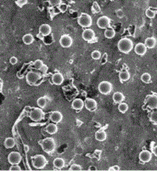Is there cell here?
Instances as JSON below:
<instances>
[{"label": "cell", "instance_id": "cell-10", "mask_svg": "<svg viewBox=\"0 0 157 177\" xmlns=\"http://www.w3.org/2000/svg\"><path fill=\"white\" fill-rule=\"evenodd\" d=\"M145 104L148 108L156 109L157 108V95H148L145 99Z\"/></svg>", "mask_w": 157, "mask_h": 177}, {"label": "cell", "instance_id": "cell-36", "mask_svg": "<svg viewBox=\"0 0 157 177\" xmlns=\"http://www.w3.org/2000/svg\"><path fill=\"white\" fill-rule=\"evenodd\" d=\"M44 65L43 62H42L41 60H36L35 62H34V67H36V69L38 70H40V69L42 68V67Z\"/></svg>", "mask_w": 157, "mask_h": 177}, {"label": "cell", "instance_id": "cell-35", "mask_svg": "<svg viewBox=\"0 0 157 177\" xmlns=\"http://www.w3.org/2000/svg\"><path fill=\"white\" fill-rule=\"evenodd\" d=\"M156 14V13L155 11L152 10L151 9H146L145 15H146V17H148V18H150V19H153V18H155Z\"/></svg>", "mask_w": 157, "mask_h": 177}, {"label": "cell", "instance_id": "cell-13", "mask_svg": "<svg viewBox=\"0 0 157 177\" xmlns=\"http://www.w3.org/2000/svg\"><path fill=\"white\" fill-rule=\"evenodd\" d=\"M85 107L90 111H95L97 107V101L92 98H87L85 101Z\"/></svg>", "mask_w": 157, "mask_h": 177}, {"label": "cell", "instance_id": "cell-20", "mask_svg": "<svg viewBox=\"0 0 157 177\" xmlns=\"http://www.w3.org/2000/svg\"><path fill=\"white\" fill-rule=\"evenodd\" d=\"M53 166L55 167L56 168L58 169H61L64 167L65 165V162L63 158H61V157H57L55 159L53 160Z\"/></svg>", "mask_w": 157, "mask_h": 177}, {"label": "cell", "instance_id": "cell-23", "mask_svg": "<svg viewBox=\"0 0 157 177\" xmlns=\"http://www.w3.org/2000/svg\"><path fill=\"white\" fill-rule=\"evenodd\" d=\"M95 139L97 141L103 142L107 139V134L104 130H99L96 132L95 133Z\"/></svg>", "mask_w": 157, "mask_h": 177}, {"label": "cell", "instance_id": "cell-1", "mask_svg": "<svg viewBox=\"0 0 157 177\" xmlns=\"http://www.w3.org/2000/svg\"><path fill=\"white\" fill-rule=\"evenodd\" d=\"M134 48V43L131 39L128 38H123L118 42V49L123 53L127 54L131 53Z\"/></svg>", "mask_w": 157, "mask_h": 177}, {"label": "cell", "instance_id": "cell-49", "mask_svg": "<svg viewBox=\"0 0 157 177\" xmlns=\"http://www.w3.org/2000/svg\"><path fill=\"white\" fill-rule=\"evenodd\" d=\"M111 1H114V0H111Z\"/></svg>", "mask_w": 157, "mask_h": 177}, {"label": "cell", "instance_id": "cell-27", "mask_svg": "<svg viewBox=\"0 0 157 177\" xmlns=\"http://www.w3.org/2000/svg\"><path fill=\"white\" fill-rule=\"evenodd\" d=\"M104 37L107 38H109V39H111V38H112L115 37V30L112 28H108L105 29V31L104 32Z\"/></svg>", "mask_w": 157, "mask_h": 177}, {"label": "cell", "instance_id": "cell-15", "mask_svg": "<svg viewBox=\"0 0 157 177\" xmlns=\"http://www.w3.org/2000/svg\"><path fill=\"white\" fill-rule=\"evenodd\" d=\"M147 47H146L145 44V43H142V42H140V43H137L134 47V52L136 54L139 56H144L145 54L147 52Z\"/></svg>", "mask_w": 157, "mask_h": 177}, {"label": "cell", "instance_id": "cell-11", "mask_svg": "<svg viewBox=\"0 0 157 177\" xmlns=\"http://www.w3.org/2000/svg\"><path fill=\"white\" fill-rule=\"evenodd\" d=\"M73 43V39L69 35H63L60 38V44L63 48H69Z\"/></svg>", "mask_w": 157, "mask_h": 177}, {"label": "cell", "instance_id": "cell-44", "mask_svg": "<svg viewBox=\"0 0 157 177\" xmlns=\"http://www.w3.org/2000/svg\"><path fill=\"white\" fill-rule=\"evenodd\" d=\"M47 70H48V67H47V66H46L45 64L42 67V68L40 69V71H42V72H43V73H46L47 71Z\"/></svg>", "mask_w": 157, "mask_h": 177}, {"label": "cell", "instance_id": "cell-26", "mask_svg": "<svg viewBox=\"0 0 157 177\" xmlns=\"http://www.w3.org/2000/svg\"><path fill=\"white\" fill-rule=\"evenodd\" d=\"M119 78L121 82H123L128 81L131 78V75L127 71H121L119 74Z\"/></svg>", "mask_w": 157, "mask_h": 177}, {"label": "cell", "instance_id": "cell-6", "mask_svg": "<svg viewBox=\"0 0 157 177\" xmlns=\"http://www.w3.org/2000/svg\"><path fill=\"white\" fill-rule=\"evenodd\" d=\"M113 89L112 83L108 81H104V82H100L98 85V90L103 95H109L112 93Z\"/></svg>", "mask_w": 157, "mask_h": 177}, {"label": "cell", "instance_id": "cell-43", "mask_svg": "<svg viewBox=\"0 0 157 177\" xmlns=\"http://www.w3.org/2000/svg\"><path fill=\"white\" fill-rule=\"evenodd\" d=\"M9 63L12 64V65H15V64H18V58L16 57H12L9 59Z\"/></svg>", "mask_w": 157, "mask_h": 177}, {"label": "cell", "instance_id": "cell-8", "mask_svg": "<svg viewBox=\"0 0 157 177\" xmlns=\"http://www.w3.org/2000/svg\"><path fill=\"white\" fill-rule=\"evenodd\" d=\"M21 160H22V157L19 152L13 151V152L9 153V155H8V162L9 164L18 165L19 163H20Z\"/></svg>", "mask_w": 157, "mask_h": 177}, {"label": "cell", "instance_id": "cell-41", "mask_svg": "<svg viewBox=\"0 0 157 177\" xmlns=\"http://www.w3.org/2000/svg\"><path fill=\"white\" fill-rule=\"evenodd\" d=\"M9 170L10 171H20L21 168L18 165H12V166L9 168Z\"/></svg>", "mask_w": 157, "mask_h": 177}, {"label": "cell", "instance_id": "cell-19", "mask_svg": "<svg viewBox=\"0 0 157 177\" xmlns=\"http://www.w3.org/2000/svg\"><path fill=\"white\" fill-rule=\"evenodd\" d=\"M51 31H52L51 27L47 24H43L39 27V33L44 37L48 36L51 33Z\"/></svg>", "mask_w": 157, "mask_h": 177}, {"label": "cell", "instance_id": "cell-51", "mask_svg": "<svg viewBox=\"0 0 157 177\" xmlns=\"http://www.w3.org/2000/svg\"><path fill=\"white\" fill-rule=\"evenodd\" d=\"M69 1H71V0H69Z\"/></svg>", "mask_w": 157, "mask_h": 177}, {"label": "cell", "instance_id": "cell-31", "mask_svg": "<svg viewBox=\"0 0 157 177\" xmlns=\"http://www.w3.org/2000/svg\"><path fill=\"white\" fill-rule=\"evenodd\" d=\"M151 78H152V77H151L150 74L148 73H144L141 77V79L144 83H149L151 81Z\"/></svg>", "mask_w": 157, "mask_h": 177}, {"label": "cell", "instance_id": "cell-29", "mask_svg": "<svg viewBox=\"0 0 157 177\" xmlns=\"http://www.w3.org/2000/svg\"><path fill=\"white\" fill-rule=\"evenodd\" d=\"M47 100L46 97H40L37 100V105L41 108H44L47 106Z\"/></svg>", "mask_w": 157, "mask_h": 177}, {"label": "cell", "instance_id": "cell-7", "mask_svg": "<svg viewBox=\"0 0 157 177\" xmlns=\"http://www.w3.org/2000/svg\"><path fill=\"white\" fill-rule=\"evenodd\" d=\"M40 78H41V75L39 73L36 72V71H29V72H28L26 75L27 83L31 85V86L36 84Z\"/></svg>", "mask_w": 157, "mask_h": 177}, {"label": "cell", "instance_id": "cell-42", "mask_svg": "<svg viewBox=\"0 0 157 177\" xmlns=\"http://www.w3.org/2000/svg\"><path fill=\"white\" fill-rule=\"evenodd\" d=\"M115 13H116L117 17L119 18H123L124 17V13L122 9H118V10H116V11H115Z\"/></svg>", "mask_w": 157, "mask_h": 177}, {"label": "cell", "instance_id": "cell-4", "mask_svg": "<svg viewBox=\"0 0 157 177\" xmlns=\"http://www.w3.org/2000/svg\"><path fill=\"white\" fill-rule=\"evenodd\" d=\"M79 25L82 27V28H90L91 25H93V20L91 17V15H89L87 13H83L77 20Z\"/></svg>", "mask_w": 157, "mask_h": 177}, {"label": "cell", "instance_id": "cell-46", "mask_svg": "<svg viewBox=\"0 0 157 177\" xmlns=\"http://www.w3.org/2000/svg\"><path fill=\"white\" fill-rule=\"evenodd\" d=\"M153 153L154 154L156 157H157V145L156 147H154V148L153 149Z\"/></svg>", "mask_w": 157, "mask_h": 177}, {"label": "cell", "instance_id": "cell-28", "mask_svg": "<svg viewBox=\"0 0 157 177\" xmlns=\"http://www.w3.org/2000/svg\"><path fill=\"white\" fill-rule=\"evenodd\" d=\"M22 41L25 45H31L34 42V37L31 34H26L23 36Z\"/></svg>", "mask_w": 157, "mask_h": 177}, {"label": "cell", "instance_id": "cell-18", "mask_svg": "<svg viewBox=\"0 0 157 177\" xmlns=\"http://www.w3.org/2000/svg\"><path fill=\"white\" fill-rule=\"evenodd\" d=\"M52 82L56 86H60L64 82V76L61 73H59V72L53 74V75L52 76Z\"/></svg>", "mask_w": 157, "mask_h": 177}, {"label": "cell", "instance_id": "cell-47", "mask_svg": "<svg viewBox=\"0 0 157 177\" xmlns=\"http://www.w3.org/2000/svg\"><path fill=\"white\" fill-rule=\"evenodd\" d=\"M2 87H3V82L0 80V93H2Z\"/></svg>", "mask_w": 157, "mask_h": 177}, {"label": "cell", "instance_id": "cell-9", "mask_svg": "<svg viewBox=\"0 0 157 177\" xmlns=\"http://www.w3.org/2000/svg\"><path fill=\"white\" fill-rule=\"evenodd\" d=\"M111 20L107 16H102L97 19V27L101 29H106L110 26Z\"/></svg>", "mask_w": 157, "mask_h": 177}, {"label": "cell", "instance_id": "cell-3", "mask_svg": "<svg viewBox=\"0 0 157 177\" xmlns=\"http://www.w3.org/2000/svg\"><path fill=\"white\" fill-rule=\"evenodd\" d=\"M40 145L42 147V150L46 153H51L54 151L56 148L55 140L53 138L48 137L44 139L40 142Z\"/></svg>", "mask_w": 157, "mask_h": 177}, {"label": "cell", "instance_id": "cell-5", "mask_svg": "<svg viewBox=\"0 0 157 177\" xmlns=\"http://www.w3.org/2000/svg\"><path fill=\"white\" fill-rule=\"evenodd\" d=\"M44 112L41 107H35L31 109L29 114V118L34 122H40L44 118Z\"/></svg>", "mask_w": 157, "mask_h": 177}, {"label": "cell", "instance_id": "cell-48", "mask_svg": "<svg viewBox=\"0 0 157 177\" xmlns=\"http://www.w3.org/2000/svg\"><path fill=\"white\" fill-rule=\"evenodd\" d=\"M24 151H26V152H28V151H29V147L28 146V145H24Z\"/></svg>", "mask_w": 157, "mask_h": 177}, {"label": "cell", "instance_id": "cell-21", "mask_svg": "<svg viewBox=\"0 0 157 177\" xmlns=\"http://www.w3.org/2000/svg\"><path fill=\"white\" fill-rule=\"evenodd\" d=\"M145 44L148 49H153L156 45V39L154 37H149L147 38L145 41Z\"/></svg>", "mask_w": 157, "mask_h": 177}, {"label": "cell", "instance_id": "cell-33", "mask_svg": "<svg viewBox=\"0 0 157 177\" xmlns=\"http://www.w3.org/2000/svg\"><path fill=\"white\" fill-rule=\"evenodd\" d=\"M91 9H92V12L93 13H97L101 12V7H100L99 4L97 2H93Z\"/></svg>", "mask_w": 157, "mask_h": 177}, {"label": "cell", "instance_id": "cell-17", "mask_svg": "<svg viewBox=\"0 0 157 177\" xmlns=\"http://www.w3.org/2000/svg\"><path fill=\"white\" fill-rule=\"evenodd\" d=\"M85 105L84 101L81 99H75L72 103V108L75 111H80L83 108Z\"/></svg>", "mask_w": 157, "mask_h": 177}, {"label": "cell", "instance_id": "cell-40", "mask_svg": "<svg viewBox=\"0 0 157 177\" xmlns=\"http://www.w3.org/2000/svg\"><path fill=\"white\" fill-rule=\"evenodd\" d=\"M28 0H17L16 1V4L18 5L19 7H24V5H26L28 3Z\"/></svg>", "mask_w": 157, "mask_h": 177}, {"label": "cell", "instance_id": "cell-34", "mask_svg": "<svg viewBox=\"0 0 157 177\" xmlns=\"http://www.w3.org/2000/svg\"><path fill=\"white\" fill-rule=\"evenodd\" d=\"M150 121L154 124H157V111H154L151 112L150 116H149Z\"/></svg>", "mask_w": 157, "mask_h": 177}, {"label": "cell", "instance_id": "cell-39", "mask_svg": "<svg viewBox=\"0 0 157 177\" xmlns=\"http://www.w3.org/2000/svg\"><path fill=\"white\" fill-rule=\"evenodd\" d=\"M69 170L71 171H81L82 170V167L80 165H76L74 164L72 165H71L70 168H69Z\"/></svg>", "mask_w": 157, "mask_h": 177}, {"label": "cell", "instance_id": "cell-24", "mask_svg": "<svg viewBox=\"0 0 157 177\" xmlns=\"http://www.w3.org/2000/svg\"><path fill=\"white\" fill-rule=\"evenodd\" d=\"M58 126L56 123H50L48 125L46 128V131L47 132V133L50 134V135H53V134H56L57 132H58Z\"/></svg>", "mask_w": 157, "mask_h": 177}, {"label": "cell", "instance_id": "cell-30", "mask_svg": "<svg viewBox=\"0 0 157 177\" xmlns=\"http://www.w3.org/2000/svg\"><path fill=\"white\" fill-rule=\"evenodd\" d=\"M118 110L120 111V112L121 113H126L127 110H128V105L126 103H123L122 102L120 104H119V106H118Z\"/></svg>", "mask_w": 157, "mask_h": 177}, {"label": "cell", "instance_id": "cell-16", "mask_svg": "<svg viewBox=\"0 0 157 177\" xmlns=\"http://www.w3.org/2000/svg\"><path fill=\"white\" fill-rule=\"evenodd\" d=\"M62 118H63V115L60 111H53L50 115V119L53 123H59L62 121Z\"/></svg>", "mask_w": 157, "mask_h": 177}, {"label": "cell", "instance_id": "cell-50", "mask_svg": "<svg viewBox=\"0 0 157 177\" xmlns=\"http://www.w3.org/2000/svg\"><path fill=\"white\" fill-rule=\"evenodd\" d=\"M156 13H157V10H156Z\"/></svg>", "mask_w": 157, "mask_h": 177}, {"label": "cell", "instance_id": "cell-38", "mask_svg": "<svg viewBox=\"0 0 157 177\" xmlns=\"http://www.w3.org/2000/svg\"><path fill=\"white\" fill-rule=\"evenodd\" d=\"M58 9H59L60 12L64 13V12H66L67 9H68V5H66L65 3H61V4L58 6Z\"/></svg>", "mask_w": 157, "mask_h": 177}, {"label": "cell", "instance_id": "cell-14", "mask_svg": "<svg viewBox=\"0 0 157 177\" xmlns=\"http://www.w3.org/2000/svg\"><path fill=\"white\" fill-rule=\"evenodd\" d=\"M140 161L143 163H148L152 159V153L148 151H142L139 154Z\"/></svg>", "mask_w": 157, "mask_h": 177}, {"label": "cell", "instance_id": "cell-12", "mask_svg": "<svg viewBox=\"0 0 157 177\" xmlns=\"http://www.w3.org/2000/svg\"><path fill=\"white\" fill-rule=\"evenodd\" d=\"M83 39L86 42H91L93 38H95V32L93 29L86 28L83 31L82 34Z\"/></svg>", "mask_w": 157, "mask_h": 177}, {"label": "cell", "instance_id": "cell-22", "mask_svg": "<svg viewBox=\"0 0 157 177\" xmlns=\"http://www.w3.org/2000/svg\"><path fill=\"white\" fill-rule=\"evenodd\" d=\"M112 99L114 100L115 104H120L122 102L125 100V96L122 93L120 92H116L113 94L112 96Z\"/></svg>", "mask_w": 157, "mask_h": 177}, {"label": "cell", "instance_id": "cell-2", "mask_svg": "<svg viewBox=\"0 0 157 177\" xmlns=\"http://www.w3.org/2000/svg\"><path fill=\"white\" fill-rule=\"evenodd\" d=\"M31 163L34 168L36 169H42L47 165V160L44 155H38L32 157Z\"/></svg>", "mask_w": 157, "mask_h": 177}, {"label": "cell", "instance_id": "cell-25", "mask_svg": "<svg viewBox=\"0 0 157 177\" xmlns=\"http://www.w3.org/2000/svg\"><path fill=\"white\" fill-rule=\"evenodd\" d=\"M16 144L15 139L12 137H8L5 139L4 141V147L7 149H11L14 147Z\"/></svg>", "mask_w": 157, "mask_h": 177}, {"label": "cell", "instance_id": "cell-32", "mask_svg": "<svg viewBox=\"0 0 157 177\" xmlns=\"http://www.w3.org/2000/svg\"><path fill=\"white\" fill-rule=\"evenodd\" d=\"M91 57L93 60H99L102 57V53L99 50H94L91 53Z\"/></svg>", "mask_w": 157, "mask_h": 177}, {"label": "cell", "instance_id": "cell-45", "mask_svg": "<svg viewBox=\"0 0 157 177\" xmlns=\"http://www.w3.org/2000/svg\"><path fill=\"white\" fill-rule=\"evenodd\" d=\"M110 170H115V171H120V168L119 167V166H113V167H112L111 168H109Z\"/></svg>", "mask_w": 157, "mask_h": 177}, {"label": "cell", "instance_id": "cell-37", "mask_svg": "<svg viewBox=\"0 0 157 177\" xmlns=\"http://www.w3.org/2000/svg\"><path fill=\"white\" fill-rule=\"evenodd\" d=\"M49 3L52 7H58L62 3V0H49Z\"/></svg>", "mask_w": 157, "mask_h": 177}]
</instances>
